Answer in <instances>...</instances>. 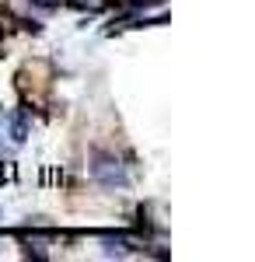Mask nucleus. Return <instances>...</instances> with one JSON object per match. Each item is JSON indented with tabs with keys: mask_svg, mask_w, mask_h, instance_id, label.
Returning <instances> with one entry per match:
<instances>
[{
	"mask_svg": "<svg viewBox=\"0 0 255 262\" xmlns=\"http://www.w3.org/2000/svg\"><path fill=\"white\" fill-rule=\"evenodd\" d=\"M11 133H14V143H21L25 137H28V126H25V119H21V116H14V119H11Z\"/></svg>",
	"mask_w": 255,
	"mask_h": 262,
	"instance_id": "nucleus-2",
	"label": "nucleus"
},
{
	"mask_svg": "<svg viewBox=\"0 0 255 262\" xmlns=\"http://www.w3.org/2000/svg\"><path fill=\"white\" fill-rule=\"evenodd\" d=\"M88 171H91V179L105 185V189H122L130 175H126V168L119 161L116 154H109V150H95L91 154V161H88Z\"/></svg>",
	"mask_w": 255,
	"mask_h": 262,
	"instance_id": "nucleus-1",
	"label": "nucleus"
}]
</instances>
